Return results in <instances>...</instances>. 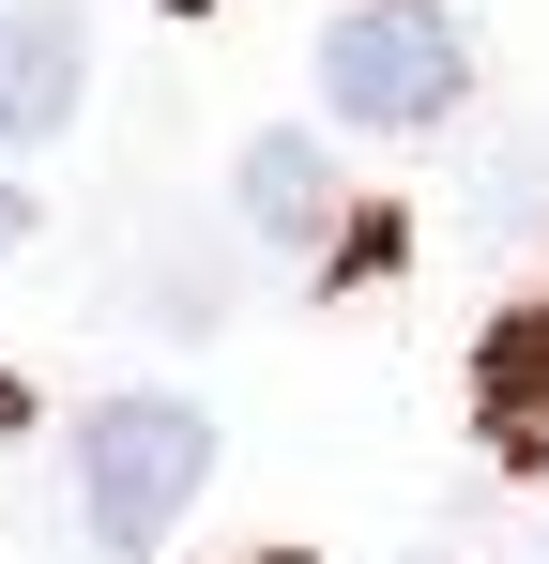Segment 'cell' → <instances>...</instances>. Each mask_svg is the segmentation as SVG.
I'll return each mask as SVG.
<instances>
[{"mask_svg": "<svg viewBox=\"0 0 549 564\" xmlns=\"http://www.w3.org/2000/svg\"><path fill=\"white\" fill-rule=\"evenodd\" d=\"M473 412L504 458H549V305H504L488 351H473Z\"/></svg>", "mask_w": 549, "mask_h": 564, "instance_id": "cell-4", "label": "cell"}, {"mask_svg": "<svg viewBox=\"0 0 549 564\" xmlns=\"http://www.w3.org/2000/svg\"><path fill=\"white\" fill-rule=\"evenodd\" d=\"M245 229L336 245V169H321V138H245Z\"/></svg>", "mask_w": 549, "mask_h": 564, "instance_id": "cell-5", "label": "cell"}, {"mask_svg": "<svg viewBox=\"0 0 549 564\" xmlns=\"http://www.w3.org/2000/svg\"><path fill=\"white\" fill-rule=\"evenodd\" d=\"M458 93H473V46H458V15H428V0H352L321 31V107L366 122V138H412Z\"/></svg>", "mask_w": 549, "mask_h": 564, "instance_id": "cell-2", "label": "cell"}, {"mask_svg": "<svg viewBox=\"0 0 549 564\" xmlns=\"http://www.w3.org/2000/svg\"><path fill=\"white\" fill-rule=\"evenodd\" d=\"M274 564H290V550H274Z\"/></svg>", "mask_w": 549, "mask_h": 564, "instance_id": "cell-6", "label": "cell"}, {"mask_svg": "<svg viewBox=\"0 0 549 564\" xmlns=\"http://www.w3.org/2000/svg\"><path fill=\"white\" fill-rule=\"evenodd\" d=\"M198 473H214L198 397H92L77 412V519H92V550L138 564L183 503H198Z\"/></svg>", "mask_w": 549, "mask_h": 564, "instance_id": "cell-1", "label": "cell"}, {"mask_svg": "<svg viewBox=\"0 0 549 564\" xmlns=\"http://www.w3.org/2000/svg\"><path fill=\"white\" fill-rule=\"evenodd\" d=\"M77 0H0V153H31V138H62V107H77Z\"/></svg>", "mask_w": 549, "mask_h": 564, "instance_id": "cell-3", "label": "cell"}]
</instances>
